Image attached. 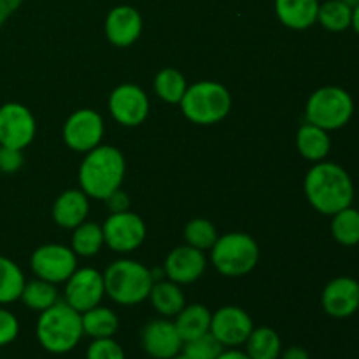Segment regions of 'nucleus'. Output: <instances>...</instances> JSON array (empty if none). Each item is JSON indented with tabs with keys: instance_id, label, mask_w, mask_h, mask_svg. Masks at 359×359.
Wrapping results in <instances>:
<instances>
[{
	"instance_id": "obj_1",
	"label": "nucleus",
	"mask_w": 359,
	"mask_h": 359,
	"mask_svg": "<svg viewBox=\"0 0 359 359\" xmlns=\"http://www.w3.org/2000/svg\"><path fill=\"white\" fill-rule=\"evenodd\" d=\"M305 195L318 212L333 216L354 202V182L346 168L318 161L305 175Z\"/></svg>"
},
{
	"instance_id": "obj_2",
	"label": "nucleus",
	"mask_w": 359,
	"mask_h": 359,
	"mask_svg": "<svg viewBox=\"0 0 359 359\" xmlns=\"http://www.w3.org/2000/svg\"><path fill=\"white\" fill-rule=\"evenodd\" d=\"M125 177V158L112 146H97L88 151L79 168L81 189L88 196L105 200L121 188Z\"/></svg>"
},
{
	"instance_id": "obj_3",
	"label": "nucleus",
	"mask_w": 359,
	"mask_h": 359,
	"mask_svg": "<svg viewBox=\"0 0 359 359\" xmlns=\"http://www.w3.org/2000/svg\"><path fill=\"white\" fill-rule=\"evenodd\" d=\"M83 335L81 312L70 307L67 302H56L53 307L41 312L37 321V340L48 353H70L76 349Z\"/></svg>"
},
{
	"instance_id": "obj_4",
	"label": "nucleus",
	"mask_w": 359,
	"mask_h": 359,
	"mask_svg": "<svg viewBox=\"0 0 359 359\" xmlns=\"http://www.w3.org/2000/svg\"><path fill=\"white\" fill-rule=\"evenodd\" d=\"M105 293L119 305H137L147 300L154 279L151 270L132 259L114 262L104 273Z\"/></svg>"
},
{
	"instance_id": "obj_5",
	"label": "nucleus",
	"mask_w": 359,
	"mask_h": 359,
	"mask_svg": "<svg viewBox=\"0 0 359 359\" xmlns=\"http://www.w3.org/2000/svg\"><path fill=\"white\" fill-rule=\"evenodd\" d=\"M179 104L191 123L214 125L226 118L231 109V97L223 84L214 81H200L186 90Z\"/></svg>"
},
{
	"instance_id": "obj_6",
	"label": "nucleus",
	"mask_w": 359,
	"mask_h": 359,
	"mask_svg": "<svg viewBox=\"0 0 359 359\" xmlns=\"http://www.w3.org/2000/svg\"><path fill=\"white\" fill-rule=\"evenodd\" d=\"M354 114V100L344 88L323 86L309 97L305 116L307 121L332 132L344 128Z\"/></svg>"
},
{
	"instance_id": "obj_7",
	"label": "nucleus",
	"mask_w": 359,
	"mask_h": 359,
	"mask_svg": "<svg viewBox=\"0 0 359 359\" xmlns=\"http://www.w3.org/2000/svg\"><path fill=\"white\" fill-rule=\"evenodd\" d=\"M214 266L226 277H242L251 272L259 259L258 244L245 233H226L212 245Z\"/></svg>"
},
{
	"instance_id": "obj_8",
	"label": "nucleus",
	"mask_w": 359,
	"mask_h": 359,
	"mask_svg": "<svg viewBox=\"0 0 359 359\" xmlns=\"http://www.w3.org/2000/svg\"><path fill=\"white\" fill-rule=\"evenodd\" d=\"M30 265L39 279L58 284L69 279L76 272L77 258L76 252L65 245L48 244L35 249Z\"/></svg>"
},
{
	"instance_id": "obj_9",
	"label": "nucleus",
	"mask_w": 359,
	"mask_h": 359,
	"mask_svg": "<svg viewBox=\"0 0 359 359\" xmlns=\"http://www.w3.org/2000/svg\"><path fill=\"white\" fill-rule=\"evenodd\" d=\"M102 231L105 244L116 252H132L146 238V224L140 216L130 210L111 214L105 219Z\"/></svg>"
},
{
	"instance_id": "obj_10",
	"label": "nucleus",
	"mask_w": 359,
	"mask_h": 359,
	"mask_svg": "<svg viewBox=\"0 0 359 359\" xmlns=\"http://www.w3.org/2000/svg\"><path fill=\"white\" fill-rule=\"evenodd\" d=\"M35 137V119L25 105L9 102L0 107V146L23 151Z\"/></svg>"
},
{
	"instance_id": "obj_11",
	"label": "nucleus",
	"mask_w": 359,
	"mask_h": 359,
	"mask_svg": "<svg viewBox=\"0 0 359 359\" xmlns=\"http://www.w3.org/2000/svg\"><path fill=\"white\" fill-rule=\"evenodd\" d=\"M252 330L255 325L251 316L244 309L235 305L221 307L210 319V333L219 340L223 347L244 346Z\"/></svg>"
},
{
	"instance_id": "obj_12",
	"label": "nucleus",
	"mask_w": 359,
	"mask_h": 359,
	"mask_svg": "<svg viewBox=\"0 0 359 359\" xmlns=\"http://www.w3.org/2000/svg\"><path fill=\"white\" fill-rule=\"evenodd\" d=\"M104 294V276L95 269L76 270L67 279L65 302L81 314L100 305Z\"/></svg>"
},
{
	"instance_id": "obj_13",
	"label": "nucleus",
	"mask_w": 359,
	"mask_h": 359,
	"mask_svg": "<svg viewBox=\"0 0 359 359\" xmlns=\"http://www.w3.org/2000/svg\"><path fill=\"white\" fill-rule=\"evenodd\" d=\"M104 135V121L100 114L91 109H79L67 119L63 126V139L67 146L79 153H88L100 144Z\"/></svg>"
},
{
	"instance_id": "obj_14",
	"label": "nucleus",
	"mask_w": 359,
	"mask_h": 359,
	"mask_svg": "<svg viewBox=\"0 0 359 359\" xmlns=\"http://www.w3.org/2000/svg\"><path fill=\"white\" fill-rule=\"evenodd\" d=\"M112 118L125 126H139L149 114V100L135 84H121L109 97Z\"/></svg>"
},
{
	"instance_id": "obj_15",
	"label": "nucleus",
	"mask_w": 359,
	"mask_h": 359,
	"mask_svg": "<svg viewBox=\"0 0 359 359\" xmlns=\"http://www.w3.org/2000/svg\"><path fill=\"white\" fill-rule=\"evenodd\" d=\"M321 304L330 318H351L359 311V283L347 276L330 280L323 290Z\"/></svg>"
},
{
	"instance_id": "obj_16",
	"label": "nucleus",
	"mask_w": 359,
	"mask_h": 359,
	"mask_svg": "<svg viewBox=\"0 0 359 359\" xmlns=\"http://www.w3.org/2000/svg\"><path fill=\"white\" fill-rule=\"evenodd\" d=\"M182 339L174 321L154 319L142 332V347L153 359H170L182 351Z\"/></svg>"
},
{
	"instance_id": "obj_17",
	"label": "nucleus",
	"mask_w": 359,
	"mask_h": 359,
	"mask_svg": "<svg viewBox=\"0 0 359 359\" xmlns=\"http://www.w3.org/2000/svg\"><path fill=\"white\" fill-rule=\"evenodd\" d=\"M205 256L200 249L181 245L172 249L165 259V273L175 284L195 283L205 272Z\"/></svg>"
},
{
	"instance_id": "obj_18",
	"label": "nucleus",
	"mask_w": 359,
	"mask_h": 359,
	"mask_svg": "<svg viewBox=\"0 0 359 359\" xmlns=\"http://www.w3.org/2000/svg\"><path fill=\"white\" fill-rule=\"evenodd\" d=\"M142 32V18L132 6H118L109 13L105 20V35L119 48L133 44Z\"/></svg>"
},
{
	"instance_id": "obj_19",
	"label": "nucleus",
	"mask_w": 359,
	"mask_h": 359,
	"mask_svg": "<svg viewBox=\"0 0 359 359\" xmlns=\"http://www.w3.org/2000/svg\"><path fill=\"white\" fill-rule=\"evenodd\" d=\"M319 0H276L277 18L291 30H307L318 23Z\"/></svg>"
},
{
	"instance_id": "obj_20",
	"label": "nucleus",
	"mask_w": 359,
	"mask_h": 359,
	"mask_svg": "<svg viewBox=\"0 0 359 359\" xmlns=\"http://www.w3.org/2000/svg\"><path fill=\"white\" fill-rule=\"evenodd\" d=\"M88 195L79 189L63 191L53 205V217L62 228H76L84 223L88 216Z\"/></svg>"
},
{
	"instance_id": "obj_21",
	"label": "nucleus",
	"mask_w": 359,
	"mask_h": 359,
	"mask_svg": "<svg viewBox=\"0 0 359 359\" xmlns=\"http://www.w3.org/2000/svg\"><path fill=\"white\" fill-rule=\"evenodd\" d=\"M210 319H212V314L205 305L193 304L184 305V309L175 316L174 325L181 335L182 342H188V340L210 332Z\"/></svg>"
},
{
	"instance_id": "obj_22",
	"label": "nucleus",
	"mask_w": 359,
	"mask_h": 359,
	"mask_svg": "<svg viewBox=\"0 0 359 359\" xmlns=\"http://www.w3.org/2000/svg\"><path fill=\"white\" fill-rule=\"evenodd\" d=\"M297 147L305 160L318 163V161H323L328 156L330 149H332V140H330L326 130L307 121L298 130Z\"/></svg>"
},
{
	"instance_id": "obj_23",
	"label": "nucleus",
	"mask_w": 359,
	"mask_h": 359,
	"mask_svg": "<svg viewBox=\"0 0 359 359\" xmlns=\"http://www.w3.org/2000/svg\"><path fill=\"white\" fill-rule=\"evenodd\" d=\"M151 304L163 318H175L184 309L186 298L179 284L172 280H160L151 287Z\"/></svg>"
},
{
	"instance_id": "obj_24",
	"label": "nucleus",
	"mask_w": 359,
	"mask_h": 359,
	"mask_svg": "<svg viewBox=\"0 0 359 359\" xmlns=\"http://www.w3.org/2000/svg\"><path fill=\"white\" fill-rule=\"evenodd\" d=\"M244 346L249 359H279L283 353L280 337L269 326L252 330Z\"/></svg>"
},
{
	"instance_id": "obj_25",
	"label": "nucleus",
	"mask_w": 359,
	"mask_h": 359,
	"mask_svg": "<svg viewBox=\"0 0 359 359\" xmlns=\"http://www.w3.org/2000/svg\"><path fill=\"white\" fill-rule=\"evenodd\" d=\"M81 321H83L84 335L91 339H109V337H114L119 328V319L114 311L100 307V305L83 312Z\"/></svg>"
},
{
	"instance_id": "obj_26",
	"label": "nucleus",
	"mask_w": 359,
	"mask_h": 359,
	"mask_svg": "<svg viewBox=\"0 0 359 359\" xmlns=\"http://www.w3.org/2000/svg\"><path fill=\"white\" fill-rule=\"evenodd\" d=\"M25 287V276L9 258L0 256V305L20 300Z\"/></svg>"
},
{
	"instance_id": "obj_27",
	"label": "nucleus",
	"mask_w": 359,
	"mask_h": 359,
	"mask_svg": "<svg viewBox=\"0 0 359 359\" xmlns=\"http://www.w3.org/2000/svg\"><path fill=\"white\" fill-rule=\"evenodd\" d=\"M318 21L328 32H346L353 23V7L344 0H326L319 4Z\"/></svg>"
},
{
	"instance_id": "obj_28",
	"label": "nucleus",
	"mask_w": 359,
	"mask_h": 359,
	"mask_svg": "<svg viewBox=\"0 0 359 359\" xmlns=\"http://www.w3.org/2000/svg\"><path fill=\"white\" fill-rule=\"evenodd\" d=\"M332 235L339 244L353 248L359 244V210L353 205L333 214Z\"/></svg>"
},
{
	"instance_id": "obj_29",
	"label": "nucleus",
	"mask_w": 359,
	"mask_h": 359,
	"mask_svg": "<svg viewBox=\"0 0 359 359\" xmlns=\"http://www.w3.org/2000/svg\"><path fill=\"white\" fill-rule=\"evenodd\" d=\"M20 300L23 302L28 309H32V311L44 312L46 309L53 307V305L58 302V291H56L53 283L35 279L30 280V283H25L23 293H21Z\"/></svg>"
},
{
	"instance_id": "obj_30",
	"label": "nucleus",
	"mask_w": 359,
	"mask_h": 359,
	"mask_svg": "<svg viewBox=\"0 0 359 359\" xmlns=\"http://www.w3.org/2000/svg\"><path fill=\"white\" fill-rule=\"evenodd\" d=\"M154 90H156L158 97L167 104H179L188 86H186L184 76L179 70L163 69L158 72L156 79H154Z\"/></svg>"
},
{
	"instance_id": "obj_31",
	"label": "nucleus",
	"mask_w": 359,
	"mask_h": 359,
	"mask_svg": "<svg viewBox=\"0 0 359 359\" xmlns=\"http://www.w3.org/2000/svg\"><path fill=\"white\" fill-rule=\"evenodd\" d=\"M105 244L102 226L95 223H81L74 228L72 251L79 256H95Z\"/></svg>"
},
{
	"instance_id": "obj_32",
	"label": "nucleus",
	"mask_w": 359,
	"mask_h": 359,
	"mask_svg": "<svg viewBox=\"0 0 359 359\" xmlns=\"http://www.w3.org/2000/svg\"><path fill=\"white\" fill-rule=\"evenodd\" d=\"M184 238L188 242V245L191 248L200 249V251H205V249H212V245L217 241V231L210 221L202 219H193L186 224L184 228Z\"/></svg>"
},
{
	"instance_id": "obj_33",
	"label": "nucleus",
	"mask_w": 359,
	"mask_h": 359,
	"mask_svg": "<svg viewBox=\"0 0 359 359\" xmlns=\"http://www.w3.org/2000/svg\"><path fill=\"white\" fill-rule=\"evenodd\" d=\"M224 351L219 340L207 332L205 335H200L196 339L188 340L182 344V351L189 359H216Z\"/></svg>"
},
{
	"instance_id": "obj_34",
	"label": "nucleus",
	"mask_w": 359,
	"mask_h": 359,
	"mask_svg": "<svg viewBox=\"0 0 359 359\" xmlns=\"http://www.w3.org/2000/svg\"><path fill=\"white\" fill-rule=\"evenodd\" d=\"M86 359H126L123 347L112 337L93 339L86 351Z\"/></svg>"
},
{
	"instance_id": "obj_35",
	"label": "nucleus",
	"mask_w": 359,
	"mask_h": 359,
	"mask_svg": "<svg viewBox=\"0 0 359 359\" xmlns=\"http://www.w3.org/2000/svg\"><path fill=\"white\" fill-rule=\"evenodd\" d=\"M18 333H20V323L16 316L7 309L0 307V347L13 344Z\"/></svg>"
},
{
	"instance_id": "obj_36",
	"label": "nucleus",
	"mask_w": 359,
	"mask_h": 359,
	"mask_svg": "<svg viewBox=\"0 0 359 359\" xmlns=\"http://www.w3.org/2000/svg\"><path fill=\"white\" fill-rule=\"evenodd\" d=\"M21 165H23V153L20 149L0 146V172L13 174L20 170Z\"/></svg>"
},
{
	"instance_id": "obj_37",
	"label": "nucleus",
	"mask_w": 359,
	"mask_h": 359,
	"mask_svg": "<svg viewBox=\"0 0 359 359\" xmlns=\"http://www.w3.org/2000/svg\"><path fill=\"white\" fill-rule=\"evenodd\" d=\"M105 202H107V207L111 209L112 214L125 212V210L130 209V198L125 191H121V188L116 189L111 196H107Z\"/></svg>"
},
{
	"instance_id": "obj_38",
	"label": "nucleus",
	"mask_w": 359,
	"mask_h": 359,
	"mask_svg": "<svg viewBox=\"0 0 359 359\" xmlns=\"http://www.w3.org/2000/svg\"><path fill=\"white\" fill-rule=\"evenodd\" d=\"M25 0H0V27L20 9Z\"/></svg>"
},
{
	"instance_id": "obj_39",
	"label": "nucleus",
	"mask_w": 359,
	"mask_h": 359,
	"mask_svg": "<svg viewBox=\"0 0 359 359\" xmlns=\"http://www.w3.org/2000/svg\"><path fill=\"white\" fill-rule=\"evenodd\" d=\"M280 359H311L309 358V353L300 346L287 347L286 351L280 353Z\"/></svg>"
},
{
	"instance_id": "obj_40",
	"label": "nucleus",
	"mask_w": 359,
	"mask_h": 359,
	"mask_svg": "<svg viewBox=\"0 0 359 359\" xmlns=\"http://www.w3.org/2000/svg\"><path fill=\"white\" fill-rule=\"evenodd\" d=\"M216 359H249L245 351H238L235 347H230L228 351H223Z\"/></svg>"
},
{
	"instance_id": "obj_41",
	"label": "nucleus",
	"mask_w": 359,
	"mask_h": 359,
	"mask_svg": "<svg viewBox=\"0 0 359 359\" xmlns=\"http://www.w3.org/2000/svg\"><path fill=\"white\" fill-rule=\"evenodd\" d=\"M351 28H354V32L359 35V4L353 9V23H351Z\"/></svg>"
},
{
	"instance_id": "obj_42",
	"label": "nucleus",
	"mask_w": 359,
	"mask_h": 359,
	"mask_svg": "<svg viewBox=\"0 0 359 359\" xmlns=\"http://www.w3.org/2000/svg\"><path fill=\"white\" fill-rule=\"evenodd\" d=\"M344 2H346L347 6H349V7H353V9H354V7H356L358 4H359V0H344Z\"/></svg>"
},
{
	"instance_id": "obj_43",
	"label": "nucleus",
	"mask_w": 359,
	"mask_h": 359,
	"mask_svg": "<svg viewBox=\"0 0 359 359\" xmlns=\"http://www.w3.org/2000/svg\"><path fill=\"white\" fill-rule=\"evenodd\" d=\"M170 359H189V358L186 356L184 353H179V354H175V356H174V358H170Z\"/></svg>"
}]
</instances>
